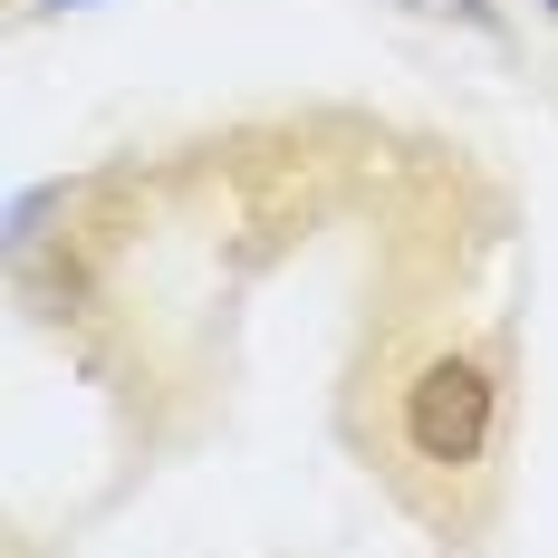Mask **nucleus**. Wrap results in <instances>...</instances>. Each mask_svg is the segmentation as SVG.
<instances>
[{
	"mask_svg": "<svg viewBox=\"0 0 558 558\" xmlns=\"http://www.w3.org/2000/svg\"><path fill=\"white\" fill-rule=\"evenodd\" d=\"M492 414H501V386L482 356H434L414 386H404V444L444 472H472L492 452Z\"/></svg>",
	"mask_w": 558,
	"mask_h": 558,
	"instance_id": "obj_1",
	"label": "nucleus"
},
{
	"mask_svg": "<svg viewBox=\"0 0 558 558\" xmlns=\"http://www.w3.org/2000/svg\"><path fill=\"white\" fill-rule=\"evenodd\" d=\"M539 10H549V20H558V0H539Z\"/></svg>",
	"mask_w": 558,
	"mask_h": 558,
	"instance_id": "obj_2",
	"label": "nucleus"
},
{
	"mask_svg": "<svg viewBox=\"0 0 558 558\" xmlns=\"http://www.w3.org/2000/svg\"><path fill=\"white\" fill-rule=\"evenodd\" d=\"M58 10H77V0H58Z\"/></svg>",
	"mask_w": 558,
	"mask_h": 558,
	"instance_id": "obj_3",
	"label": "nucleus"
}]
</instances>
